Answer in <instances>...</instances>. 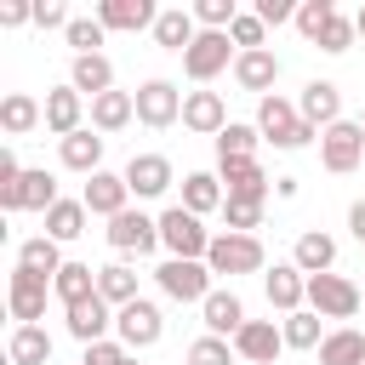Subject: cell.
I'll list each match as a JSON object with an SVG mask.
<instances>
[{
    "label": "cell",
    "mask_w": 365,
    "mask_h": 365,
    "mask_svg": "<svg viewBox=\"0 0 365 365\" xmlns=\"http://www.w3.org/2000/svg\"><path fill=\"white\" fill-rule=\"evenodd\" d=\"M262 291H268V308H279V314L308 308V274H302L297 262H274V268L262 274Z\"/></svg>",
    "instance_id": "d6986e66"
},
{
    "label": "cell",
    "mask_w": 365,
    "mask_h": 365,
    "mask_svg": "<svg viewBox=\"0 0 365 365\" xmlns=\"http://www.w3.org/2000/svg\"><path fill=\"white\" fill-rule=\"evenodd\" d=\"M46 297H51V279H40V274H29V268H11V279H6V308H11L17 325H40V319H46Z\"/></svg>",
    "instance_id": "7c38bea8"
},
{
    "label": "cell",
    "mask_w": 365,
    "mask_h": 365,
    "mask_svg": "<svg viewBox=\"0 0 365 365\" xmlns=\"http://www.w3.org/2000/svg\"><path fill=\"white\" fill-rule=\"evenodd\" d=\"M0 125H6V137H29L34 125H46V103H34L29 91H6L0 97Z\"/></svg>",
    "instance_id": "f546056e"
},
{
    "label": "cell",
    "mask_w": 365,
    "mask_h": 365,
    "mask_svg": "<svg viewBox=\"0 0 365 365\" xmlns=\"http://www.w3.org/2000/svg\"><path fill=\"white\" fill-rule=\"evenodd\" d=\"M279 331H285V348H319V342H325V331H319V314H314V308L285 314V319H279Z\"/></svg>",
    "instance_id": "f35d334b"
},
{
    "label": "cell",
    "mask_w": 365,
    "mask_h": 365,
    "mask_svg": "<svg viewBox=\"0 0 365 365\" xmlns=\"http://www.w3.org/2000/svg\"><path fill=\"white\" fill-rule=\"evenodd\" d=\"M257 143H262V131H257V125L228 120V125H222V137H217V160H257Z\"/></svg>",
    "instance_id": "74e56055"
},
{
    "label": "cell",
    "mask_w": 365,
    "mask_h": 365,
    "mask_svg": "<svg viewBox=\"0 0 365 365\" xmlns=\"http://www.w3.org/2000/svg\"><path fill=\"white\" fill-rule=\"evenodd\" d=\"M319 365H365V336H359L354 325L325 331V342H319Z\"/></svg>",
    "instance_id": "8d00e7d4"
},
{
    "label": "cell",
    "mask_w": 365,
    "mask_h": 365,
    "mask_svg": "<svg viewBox=\"0 0 365 365\" xmlns=\"http://www.w3.org/2000/svg\"><path fill=\"white\" fill-rule=\"evenodd\" d=\"M359 297H365V285H359Z\"/></svg>",
    "instance_id": "6f0895ef"
},
{
    "label": "cell",
    "mask_w": 365,
    "mask_h": 365,
    "mask_svg": "<svg viewBox=\"0 0 365 365\" xmlns=\"http://www.w3.org/2000/svg\"><path fill=\"white\" fill-rule=\"evenodd\" d=\"M291 262L314 279V274H336V240L325 234V228H302L297 234V245H291Z\"/></svg>",
    "instance_id": "484cf974"
},
{
    "label": "cell",
    "mask_w": 365,
    "mask_h": 365,
    "mask_svg": "<svg viewBox=\"0 0 365 365\" xmlns=\"http://www.w3.org/2000/svg\"><path fill=\"white\" fill-rule=\"evenodd\" d=\"M63 245L57 240H46V234H34V240H23L17 245V268H29V274H40V279H57L63 274Z\"/></svg>",
    "instance_id": "1f68e13d"
},
{
    "label": "cell",
    "mask_w": 365,
    "mask_h": 365,
    "mask_svg": "<svg viewBox=\"0 0 365 365\" xmlns=\"http://www.w3.org/2000/svg\"><path fill=\"white\" fill-rule=\"evenodd\" d=\"M331 17H336V0H302V6H297V34L314 46V40H319V29H325Z\"/></svg>",
    "instance_id": "7bdbcfd3"
},
{
    "label": "cell",
    "mask_w": 365,
    "mask_h": 365,
    "mask_svg": "<svg viewBox=\"0 0 365 365\" xmlns=\"http://www.w3.org/2000/svg\"><path fill=\"white\" fill-rule=\"evenodd\" d=\"M154 285H160L171 302H194V308L217 291V285H211V268H205V262H182V257H165V262L154 268Z\"/></svg>",
    "instance_id": "52a82bcc"
},
{
    "label": "cell",
    "mask_w": 365,
    "mask_h": 365,
    "mask_svg": "<svg viewBox=\"0 0 365 365\" xmlns=\"http://www.w3.org/2000/svg\"><path fill=\"white\" fill-rule=\"evenodd\" d=\"M23 23H34V6L29 0H6L0 6V29H23Z\"/></svg>",
    "instance_id": "f907efd6"
},
{
    "label": "cell",
    "mask_w": 365,
    "mask_h": 365,
    "mask_svg": "<svg viewBox=\"0 0 365 365\" xmlns=\"http://www.w3.org/2000/svg\"><path fill=\"white\" fill-rule=\"evenodd\" d=\"M86 125V97L74 91V86H51L46 91V131L63 143V137H74Z\"/></svg>",
    "instance_id": "cb8c5ba5"
},
{
    "label": "cell",
    "mask_w": 365,
    "mask_h": 365,
    "mask_svg": "<svg viewBox=\"0 0 365 365\" xmlns=\"http://www.w3.org/2000/svg\"><path fill=\"white\" fill-rule=\"evenodd\" d=\"M171 182H177V171H171L165 154H131V160H125V188H131V200H160Z\"/></svg>",
    "instance_id": "2e32d148"
},
{
    "label": "cell",
    "mask_w": 365,
    "mask_h": 365,
    "mask_svg": "<svg viewBox=\"0 0 365 365\" xmlns=\"http://www.w3.org/2000/svg\"><path fill=\"white\" fill-rule=\"evenodd\" d=\"M359 131H365V108H359Z\"/></svg>",
    "instance_id": "11a10c76"
},
{
    "label": "cell",
    "mask_w": 365,
    "mask_h": 365,
    "mask_svg": "<svg viewBox=\"0 0 365 365\" xmlns=\"http://www.w3.org/2000/svg\"><path fill=\"white\" fill-rule=\"evenodd\" d=\"M211 240H217V234L205 228V217H194V211H182V205H165V211H160V245H165V257L205 262Z\"/></svg>",
    "instance_id": "7a4b0ae2"
},
{
    "label": "cell",
    "mask_w": 365,
    "mask_h": 365,
    "mask_svg": "<svg viewBox=\"0 0 365 365\" xmlns=\"http://www.w3.org/2000/svg\"><path fill=\"white\" fill-rule=\"evenodd\" d=\"M308 308H314L319 319H354V314L365 308V297H359V285L342 279V274H314V279H308Z\"/></svg>",
    "instance_id": "30bf717a"
},
{
    "label": "cell",
    "mask_w": 365,
    "mask_h": 365,
    "mask_svg": "<svg viewBox=\"0 0 365 365\" xmlns=\"http://www.w3.org/2000/svg\"><path fill=\"white\" fill-rule=\"evenodd\" d=\"M251 11H257L268 29H279V23H297V6H291V0H257Z\"/></svg>",
    "instance_id": "681fc988"
},
{
    "label": "cell",
    "mask_w": 365,
    "mask_h": 365,
    "mask_svg": "<svg viewBox=\"0 0 365 365\" xmlns=\"http://www.w3.org/2000/svg\"><path fill=\"white\" fill-rule=\"evenodd\" d=\"M114 336L131 348V354H143V348H154L160 336H165V314H160V302H148V297H137V302H125V308H114Z\"/></svg>",
    "instance_id": "ba28073f"
},
{
    "label": "cell",
    "mask_w": 365,
    "mask_h": 365,
    "mask_svg": "<svg viewBox=\"0 0 365 365\" xmlns=\"http://www.w3.org/2000/svg\"><path fill=\"white\" fill-rule=\"evenodd\" d=\"M274 80H279V57H274V46H257V51H240V57H234V86H240V91L268 97Z\"/></svg>",
    "instance_id": "7402d4cb"
},
{
    "label": "cell",
    "mask_w": 365,
    "mask_h": 365,
    "mask_svg": "<svg viewBox=\"0 0 365 365\" xmlns=\"http://www.w3.org/2000/svg\"><path fill=\"white\" fill-rule=\"evenodd\" d=\"M217 177L228 188V200H245V205H268V171L257 160H217Z\"/></svg>",
    "instance_id": "ac0fdd59"
},
{
    "label": "cell",
    "mask_w": 365,
    "mask_h": 365,
    "mask_svg": "<svg viewBox=\"0 0 365 365\" xmlns=\"http://www.w3.org/2000/svg\"><path fill=\"white\" fill-rule=\"evenodd\" d=\"M51 331L46 325H11V342H6V359L11 365H51Z\"/></svg>",
    "instance_id": "f1b7e54d"
},
{
    "label": "cell",
    "mask_w": 365,
    "mask_h": 365,
    "mask_svg": "<svg viewBox=\"0 0 365 365\" xmlns=\"http://www.w3.org/2000/svg\"><path fill=\"white\" fill-rule=\"evenodd\" d=\"M97 17H103V29H108V34H137V29H148V34H154L160 6H154V0H97Z\"/></svg>",
    "instance_id": "ffe728a7"
},
{
    "label": "cell",
    "mask_w": 365,
    "mask_h": 365,
    "mask_svg": "<svg viewBox=\"0 0 365 365\" xmlns=\"http://www.w3.org/2000/svg\"><path fill=\"white\" fill-rule=\"evenodd\" d=\"M257 131H262V143H274V148H308L319 131L302 120V108L291 103V97H279V91H268V97H257V120H251Z\"/></svg>",
    "instance_id": "6da1fadb"
},
{
    "label": "cell",
    "mask_w": 365,
    "mask_h": 365,
    "mask_svg": "<svg viewBox=\"0 0 365 365\" xmlns=\"http://www.w3.org/2000/svg\"><path fill=\"white\" fill-rule=\"evenodd\" d=\"M257 228H262V205H245V200L222 205V234H257Z\"/></svg>",
    "instance_id": "bcb514c9"
},
{
    "label": "cell",
    "mask_w": 365,
    "mask_h": 365,
    "mask_svg": "<svg viewBox=\"0 0 365 365\" xmlns=\"http://www.w3.org/2000/svg\"><path fill=\"white\" fill-rule=\"evenodd\" d=\"M234 57H240V46H234L228 34H211V29H200V40L182 51V74H188L194 86H211L222 68H234Z\"/></svg>",
    "instance_id": "5b68a950"
},
{
    "label": "cell",
    "mask_w": 365,
    "mask_h": 365,
    "mask_svg": "<svg viewBox=\"0 0 365 365\" xmlns=\"http://www.w3.org/2000/svg\"><path fill=\"white\" fill-rule=\"evenodd\" d=\"M182 125L194 137H222V125H228L222 91H182Z\"/></svg>",
    "instance_id": "44dd1931"
},
{
    "label": "cell",
    "mask_w": 365,
    "mask_h": 365,
    "mask_svg": "<svg viewBox=\"0 0 365 365\" xmlns=\"http://www.w3.org/2000/svg\"><path fill=\"white\" fill-rule=\"evenodd\" d=\"M86 222H91L86 200H57V205L46 211V240L68 245V240H80V234H86Z\"/></svg>",
    "instance_id": "e575fe53"
},
{
    "label": "cell",
    "mask_w": 365,
    "mask_h": 365,
    "mask_svg": "<svg viewBox=\"0 0 365 365\" xmlns=\"http://www.w3.org/2000/svg\"><path fill=\"white\" fill-rule=\"evenodd\" d=\"M103 143H108L103 131L80 125L74 137H63V143H57V160H63L68 171H80V177H97V171H103Z\"/></svg>",
    "instance_id": "d4e9b609"
},
{
    "label": "cell",
    "mask_w": 365,
    "mask_h": 365,
    "mask_svg": "<svg viewBox=\"0 0 365 365\" xmlns=\"http://www.w3.org/2000/svg\"><path fill=\"white\" fill-rule=\"evenodd\" d=\"M137 120V97L131 91H103V97H91V131H125Z\"/></svg>",
    "instance_id": "4dcf8cb0"
},
{
    "label": "cell",
    "mask_w": 365,
    "mask_h": 365,
    "mask_svg": "<svg viewBox=\"0 0 365 365\" xmlns=\"http://www.w3.org/2000/svg\"><path fill=\"white\" fill-rule=\"evenodd\" d=\"M200 325H205V336L234 342L240 325H245V302H240V291H234V285H217V291L200 302Z\"/></svg>",
    "instance_id": "5bb4252c"
},
{
    "label": "cell",
    "mask_w": 365,
    "mask_h": 365,
    "mask_svg": "<svg viewBox=\"0 0 365 365\" xmlns=\"http://www.w3.org/2000/svg\"><path fill=\"white\" fill-rule=\"evenodd\" d=\"M80 200H86V211H91V217L114 222L120 211H131V188H125V171H97V177H86Z\"/></svg>",
    "instance_id": "4fadbf2b"
},
{
    "label": "cell",
    "mask_w": 365,
    "mask_h": 365,
    "mask_svg": "<svg viewBox=\"0 0 365 365\" xmlns=\"http://www.w3.org/2000/svg\"><path fill=\"white\" fill-rule=\"evenodd\" d=\"M297 108H302V120H308L314 131H325V125L342 120V86H336V80H308L302 97H297Z\"/></svg>",
    "instance_id": "603a6c76"
},
{
    "label": "cell",
    "mask_w": 365,
    "mask_h": 365,
    "mask_svg": "<svg viewBox=\"0 0 365 365\" xmlns=\"http://www.w3.org/2000/svg\"><path fill=\"white\" fill-rule=\"evenodd\" d=\"M234 354H240L245 365H274V359L285 354V331H279V319H245L240 336H234Z\"/></svg>",
    "instance_id": "9a60e30c"
},
{
    "label": "cell",
    "mask_w": 365,
    "mask_h": 365,
    "mask_svg": "<svg viewBox=\"0 0 365 365\" xmlns=\"http://www.w3.org/2000/svg\"><path fill=\"white\" fill-rule=\"evenodd\" d=\"M182 211H194V217H211V211H222L228 205V188H222V177L217 171H188L182 177V200H177Z\"/></svg>",
    "instance_id": "4316f807"
},
{
    "label": "cell",
    "mask_w": 365,
    "mask_h": 365,
    "mask_svg": "<svg viewBox=\"0 0 365 365\" xmlns=\"http://www.w3.org/2000/svg\"><path fill=\"white\" fill-rule=\"evenodd\" d=\"M97 297H103L108 308L137 302V297H143V291H137V268H131V262H103V268H97Z\"/></svg>",
    "instance_id": "d6a6232c"
},
{
    "label": "cell",
    "mask_w": 365,
    "mask_h": 365,
    "mask_svg": "<svg viewBox=\"0 0 365 365\" xmlns=\"http://www.w3.org/2000/svg\"><path fill=\"white\" fill-rule=\"evenodd\" d=\"M131 97H137V120H143L148 131H165V125H177V120H182V91H177L171 80H160V74H154V80H143Z\"/></svg>",
    "instance_id": "8fae6325"
},
{
    "label": "cell",
    "mask_w": 365,
    "mask_h": 365,
    "mask_svg": "<svg viewBox=\"0 0 365 365\" xmlns=\"http://www.w3.org/2000/svg\"><path fill=\"white\" fill-rule=\"evenodd\" d=\"M68 23H74V11L63 0H34V29H68Z\"/></svg>",
    "instance_id": "c3c4849f"
},
{
    "label": "cell",
    "mask_w": 365,
    "mask_h": 365,
    "mask_svg": "<svg viewBox=\"0 0 365 365\" xmlns=\"http://www.w3.org/2000/svg\"><path fill=\"white\" fill-rule=\"evenodd\" d=\"M51 297H57L63 308H74V302L97 297V268H91V262H63V274L51 279Z\"/></svg>",
    "instance_id": "d590c367"
},
{
    "label": "cell",
    "mask_w": 365,
    "mask_h": 365,
    "mask_svg": "<svg viewBox=\"0 0 365 365\" xmlns=\"http://www.w3.org/2000/svg\"><path fill=\"white\" fill-rule=\"evenodd\" d=\"M354 40H359V29H354V17H342V11H336V17H331V23L319 29V40H314V46H319V51H331V57H342V51H348Z\"/></svg>",
    "instance_id": "ee69618b"
},
{
    "label": "cell",
    "mask_w": 365,
    "mask_h": 365,
    "mask_svg": "<svg viewBox=\"0 0 365 365\" xmlns=\"http://www.w3.org/2000/svg\"><path fill=\"white\" fill-rule=\"evenodd\" d=\"M240 354H234V342H222V336H194L188 342V354H182V365H234Z\"/></svg>",
    "instance_id": "b9f144b4"
},
{
    "label": "cell",
    "mask_w": 365,
    "mask_h": 365,
    "mask_svg": "<svg viewBox=\"0 0 365 365\" xmlns=\"http://www.w3.org/2000/svg\"><path fill=\"white\" fill-rule=\"evenodd\" d=\"M68 86H74L80 97H103V91H114V63H108L103 51H97V57H74Z\"/></svg>",
    "instance_id": "836d02e7"
},
{
    "label": "cell",
    "mask_w": 365,
    "mask_h": 365,
    "mask_svg": "<svg viewBox=\"0 0 365 365\" xmlns=\"http://www.w3.org/2000/svg\"><path fill=\"white\" fill-rule=\"evenodd\" d=\"M359 160H365V131H359V120H336V125L319 131V165H325L331 177L359 171Z\"/></svg>",
    "instance_id": "9c48e42d"
},
{
    "label": "cell",
    "mask_w": 365,
    "mask_h": 365,
    "mask_svg": "<svg viewBox=\"0 0 365 365\" xmlns=\"http://www.w3.org/2000/svg\"><path fill=\"white\" fill-rule=\"evenodd\" d=\"M297 188H302L297 177H274V194H279V200H297Z\"/></svg>",
    "instance_id": "f5cc1de1"
},
{
    "label": "cell",
    "mask_w": 365,
    "mask_h": 365,
    "mask_svg": "<svg viewBox=\"0 0 365 365\" xmlns=\"http://www.w3.org/2000/svg\"><path fill=\"white\" fill-rule=\"evenodd\" d=\"M103 234H108V245H114L120 262H125V257H154V251H160V217H148V211H137V205L120 211Z\"/></svg>",
    "instance_id": "277c9868"
},
{
    "label": "cell",
    "mask_w": 365,
    "mask_h": 365,
    "mask_svg": "<svg viewBox=\"0 0 365 365\" xmlns=\"http://www.w3.org/2000/svg\"><path fill=\"white\" fill-rule=\"evenodd\" d=\"M63 40L74 46V57H97V46L108 40V29H103V17L91 11V17H74V23L63 29Z\"/></svg>",
    "instance_id": "ab89813d"
},
{
    "label": "cell",
    "mask_w": 365,
    "mask_h": 365,
    "mask_svg": "<svg viewBox=\"0 0 365 365\" xmlns=\"http://www.w3.org/2000/svg\"><path fill=\"white\" fill-rule=\"evenodd\" d=\"M131 359V348L120 342V336H103V342H91L86 354H80V365H125Z\"/></svg>",
    "instance_id": "7dc6e473"
},
{
    "label": "cell",
    "mask_w": 365,
    "mask_h": 365,
    "mask_svg": "<svg viewBox=\"0 0 365 365\" xmlns=\"http://www.w3.org/2000/svg\"><path fill=\"white\" fill-rule=\"evenodd\" d=\"M228 40H234L240 51H257V46H268V23H262L257 11H240L234 29H228Z\"/></svg>",
    "instance_id": "f6af8a7d"
},
{
    "label": "cell",
    "mask_w": 365,
    "mask_h": 365,
    "mask_svg": "<svg viewBox=\"0 0 365 365\" xmlns=\"http://www.w3.org/2000/svg\"><path fill=\"white\" fill-rule=\"evenodd\" d=\"M205 268L211 274H268V251L257 234H217L211 251H205Z\"/></svg>",
    "instance_id": "3957f363"
},
{
    "label": "cell",
    "mask_w": 365,
    "mask_h": 365,
    "mask_svg": "<svg viewBox=\"0 0 365 365\" xmlns=\"http://www.w3.org/2000/svg\"><path fill=\"white\" fill-rule=\"evenodd\" d=\"M348 234L365 245V200H354V205H348Z\"/></svg>",
    "instance_id": "816d5d0a"
},
{
    "label": "cell",
    "mask_w": 365,
    "mask_h": 365,
    "mask_svg": "<svg viewBox=\"0 0 365 365\" xmlns=\"http://www.w3.org/2000/svg\"><path fill=\"white\" fill-rule=\"evenodd\" d=\"M125 365H137V354H131V359H125Z\"/></svg>",
    "instance_id": "9f6ffc18"
},
{
    "label": "cell",
    "mask_w": 365,
    "mask_h": 365,
    "mask_svg": "<svg viewBox=\"0 0 365 365\" xmlns=\"http://www.w3.org/2000/svg\"><path fill=\"white\" fill-rule=\"evenodd\" d=\"M200 40V23H194V6H165L160 11V23H154V46H165V51H188Z\"/></svg>",
    "instance_id": "83f0119b"
},
{
    "label": "cell",
    "mask_w": 365,
    "mask_h": 365,
    "mask_svg": "<svg viewBox=\"0 0 365 365\" xmlns=\"http://www.w3.org/2000/svg\"><path fill=\"white\" fill-rule=\"evenodd\" d=\"M354 29H359V40H365V6H359V11H354Z\"/></svg>",
    "instance_id": "db71d44e"
},
{
    "label": "cell",
    "mask_w": 365,
    "mask_h": 365,
    "mask_svg": "<svg viewBox=\"0 0 365 365\" xmlns=\"http://www.w3.org/2000/svg\"><path fill=\"white\" fill-rule=\"evenodd\" d=\"M63 325H68V336H74L80 348H91V342L114 336V308H108L103 297H86V302L63 308Z\"/></svg>",
    "instance_id": "e0dca14e"
},
{
    "label": "cell",
    "mask_w": 365,
    "mask_h": 365,
    "mask_svg": "<svg viewBox=\"0 0 365 365\" xmlns=\"http://www.w3.org/2000/svg\"><path fill=\"white\" fill-rule=\"evenodd\" d=\"M63 194H57V177L46 171V165H23V177L17 182H6L0 188V211H51Z\"/></svg>",
    "instance_id": "8992f818"
},
{
    "label": "cell",
    "mask_w": 365,
    "mask_h": 365,
    "mask_svg": "<svg viewBox=\"0 0 365 365\" xmlns=\"http://www.w3.org/2000/svg\"><path fill=\"white\" fill-rule=\"evenodd\" d=\"M234 17H240V0H194V23L211 34H228Z\"/></svg>",
    "instance_id": "60d3db41"
}]
</instances>
